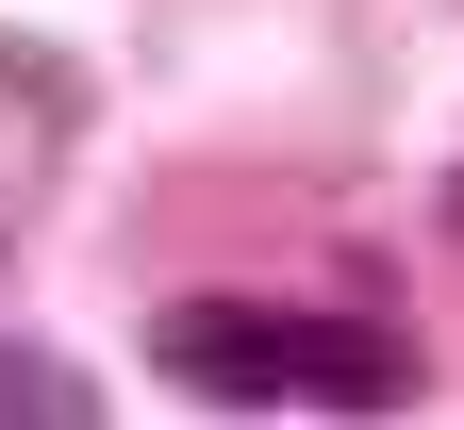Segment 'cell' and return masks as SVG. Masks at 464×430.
Instances as JSON below:
<instances>
[{
  "label": "cell",
  "instance_id": "cell-1",
  "mask_svg": "<svg viewBox=\"0 0 464 430\" xmlns=\"http://www.w3.org/2000/svg\"><path fill=\"white\" fill-rule=\"evenodd\" d=\"M150 364L216 414H398L415 397V348L382 315H299V298H183Z\"/></svg>",
  "mask_w": 464,
  "mask_h": 430
},
{
  "label": "cell",
  "instance_id": "cell-2",
  "mask_svg": "<svg viewBox=\"0 0 464 430\" xmlns=\"http://www.w3.org/2000/svg\"><path fill=\"white\" fill-rule=\"evenodd\" d=\"M83 414H100V397H83L50 348H0V430H83Z\"/></svg>",
  "mask_w": 464,
  "mask_h": 430
}]
</instances>
